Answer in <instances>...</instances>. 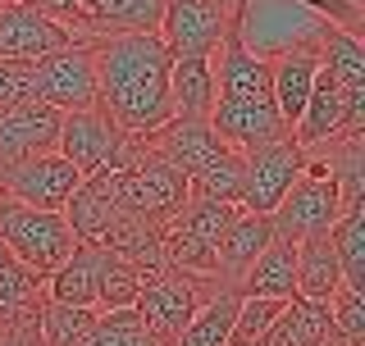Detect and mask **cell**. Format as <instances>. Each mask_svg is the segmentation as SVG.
<instances>
[{"label": "cell", "mask_w": 365, "mask_h": 346, "mask_svg": "<svg viewBox=\"0 0 365 346\" xmlns=\"http://www.w3.org/2000/svg\"><path fill=\"white\" fill-rule=\"evenodd\" d=\"M329 137H342V91L334 83V73L319 64V73L311 83V96H306V105H302V119L292 123V142L302 146V151H311V146L329 142Z\"/></svg>", "instance_id": "obj_19"}, {"label": "cell", "mask_w": 365, "mask_h": 346, "mask_svg": "<svg viewBox=\"0 0 365 346\" xmlns=\"http://www.w3.org/2000/svg\"><path fill=\"white\" fill-rule=\"evenodd\" d=\"M274 241V224L269 214H251V210H237L233 224L224 228L220 246H215V278L220 287L228 292H237V283H242V273L256 264V256Z\"/></svg>", "instance_id": "obj_16"}, {"label": "cell", "mask_w": 365, "mask_h": 346, "mask_svg": "<svg viewBox=\"0 0 365 346\" xmlns=\"http://www.w3.org/2000/svg\"><path fill=\"white\" fill-rule=\"evenodd\" d=\"M96 273H101V246H83V241H78L73 256L46 278L41 292H46V301H55V305H87V310H96Z\"/></svg>", "instance_id": "obj_21"}, {"label": "cell", "mask_w": 365, "mask_h": 346, "mask_svg": "<svg viewBox=\"0 0 365 346\" xmlns=\"http://www.w3.org/2000/svg\"><path fill=\"white\" fill-rule=\"evenodd\" d=\"M334 332V319H329V301H311V296H292L283 305V315L269 324V332L260 342L265 346H319Z\"/></svg>", "instance_id": "obj_22"}, {"label": "cell", "mask_w": 365, "mask_h": 346, "mask_svg": "<svg viewBox=\"0 0 365 346\" xmlns=\"http://www.w3.org/2000/svg\"><path fill=\"white\" fill-rule=\"evenodd\" d=\"M91 73H96V105L128 137L146 142L174 119L169 100V68L174 55L160 32H119V37L87 41Z\"/></svg>", "instance_id": "obj_1"}, {"label": "cell", "mask_w": 365, "mask_h": 346, "mask_svg": "<svg viewBox=\"0 0 365 346\" xmlns=\"http://www.w3.org/2000/svg\"><path fill=\"white\" fill-rule=\"evenodd\" d=\"M210 128H215V137H220L228 151H237V155H247V151H256V146H269V142L292 137L288 123H283L279 110H274V96H242V100L215 96Z\"/></svg>", "instance_id": "obj_12"}, {"label": "cell", "mask_w": 365, "mask_h": 346, "mask_svg": "<svg viewBox=\"0 0 365 346\" xmlns=\"http://www.w3.org/2000/svg\"><path fill=\"white\" fill-rule=\"evenodd\" d=\"M351 5H361V9H365V0H351Z\"/></svg>", "instance_id": "obj_37"}, {"label": "cell", "mask_w": 365, "mask_h": 346, "mask_svg": "<svg viewBox=\"0 0 365 346\" xmlns=\"http://www.w3.org/2000/svg\"><path fill=\"white\" fill-rule=\"evenodd\" d=\"M0 241H5L9 256H14L23 269H32L41 283L51 278L78 246L60 210H32V205H23L5 192H0Z\"/></svg>", "instance_id": "obj_2"}, {"label": "cell", "mask_w": 365, "mask_h": 346, "mask_svg": "<svg viewBox=\"0 0 365 346\" xmlns=\"http://www.w3.org/2000/svg\"><path fill=\"white\" fill-rule=\"evenodd\" d=\"M78 346H160V342L142 328L137 310H106V315H96L91 332Z\"/></svg>", "instance_id": "obj_29"}, {"label": "cell", "mask_w": 365, "mask_h": 346, "mask_svg": "<svg viewBox=\"0 0 365 346\" xmlns=\"http://www.w3.org/2000/svg\"><path fill=\"white\" fill-rule=\"evenodd\" d=\"M0 5H19V0H0Z\"/></svg>", "instance_id": "obj_36"}, {"label": "cell", "mask_w": 365, "mask_h": 346, "mask_svg": "<svg viewBox=\"0 0 365 346\" xmlns=\"http://www.w3.org/2000/svg\"><path fill=\"white\" fill-rule=\"evenodd\" d=\"M32 96L60 114L96 105V73H91L87 46H68V51L46 55V60L32 64Z\"/></svg>", "instance_id": "obj_10"}, {"label": "cell", "mask_w": 365, "mask_h": 346, "mask_svg": "<svg viewBox=\"0 0 365 346\" xmlns=\"http://www.w3.org/2000/svg\"><path fill=\"white\" fill-rule=\"evenodd\" d=\"M237 296H265V301H292L297 296V241L274 237L256 264L242 273Z\"/></svg>", "instance_id": "obj_18"}, {"label": "cell", "mask_w": 365, "mask_h": 346, "mask_svg": "<svg viewBox=\"0 0 365 346\" xmlns=\"http://www.w3.org/2000/svg\"><path fill=\"white\" fill-rule=\"evenodd\" d=\"M78 182H83L78 169L60 151H41V155H28L19 164L0 169V192L32 205V210H64V201L73 196Z\"/></svg>", "instance_id": "obj_9"}, {"label": "cell", "mask_w": 365, "mask_h": 346, "mask_svg": "<svg viewBox=\"0 0 365 346\" xmlns=\"http://www.w3.org/2000/svg\"><path fill=\"white\" fill-rule=\"evenodd\" d=\"M237 0H169L165 19H160V41L169 46V55H215L233 23Z\"/></svg>", "instance_id": "obj_7"}, {"label": "cell", "mask_w": 365, "mask_h": 346, "mask_svg": "<svg viewBox=\"0 0 365 346\" xmlns=\"http://www.w3.org/2000/svg\"><path fill=\"white\" fill-rule=\"evenodd\" d=\"M28 96H32V64L0 60V110L14 105V100H28Z\"/></svg>", "instance_id": "obj_34"}, {"label": "cell", "mask_w": 365, "mask_h": 346, "mask_svg": "<svg viewBox=\"0 0 365 346\" xmlns=\"http://www.w3.org/2000/svg\"><path fill=\"white\" fill-rule=\"evenodd\" d=\"M302 9H311L338 32H351V37H365V9L351 5V0H297Z\"/></svg>", "instance_id": "obj_32"}, {"label": "cell", "mask_w": 365, "mask_h": 346, "mask_svg": "<svg viewBox=\"0 0 365 346\" xmlns=\"http://www.w3.org/2000/svg\"><path fill=\"white\" fill-rule=\"evenodd\" d=\"M329 241L342 264V283L365 292V210H342V219L329 228Z\"/></svg>", "instance_id": "obj_25"}, {"label": "cell", "mask_w": 365, "mask_h": 346, "mask_svg": "<svg viewBox=\"0 0 365 346\" xmlns=\"http://www.w3.org/2000/svg\"><path fill=\"white\" fill-rule=\"evenodd\" d=\"M256 346H265V342H256Z\"/></svg>", "instance_id": "obj_38"}, {"label": "cell", "mask_w": 365, "mask_h": 346, "mask_svg": "<svg viewBox=\"0 0 365 346\" xmlns=\"http://www.w3.org/2000/svg\"><path fill=\"white\" fill-rule=\"evenodd\" d=\"M169 100L174 119H210L215 110V64L210 55H182L169 68Z\"/></svg>", "instance_id": "obj_20"}, {"label": "cell", "mask_w": 365, "mask_h": 346, "mask_svg": "<svg viewBox=\"0 0 365 346\" xmlns=\"http://www.w3.org/2000/svg\"><path fill=\"white\" fill-rule=\"evenodd\" d=\"M342 283V264L334 256V241L324 237H306L297 241V296H311V301H329Z\"/></svg>", "instance_id": "obj_23"}, {"label": "cell", "mask_w": 365, "mask_h": 346, "mask_svg": "<svg viewBox=\"0 0 365 346\" xmlns=\"http://www.w3.org/2000/svg\"><path fill=\"white\" fill-rule=\"evenodd\" d=\"M41 278L32 269H23V264H5L0 269V315H23V310H37L46 301V292H41Z\"/></svg>", "instance_id": "obj_30"}, {"label": "cell", "mask_w": 365, "mask_h": 346, "mask_svg": "<svg viewBox=\"0 0 365 346\" xmlns=\"http://www.w3.org/2000/svg\"><path fill=\"white\" fill-rule=\"evenodd\" d=\"M192 196H205V201H228V205H242V155L224 151L215 164H205L201 173L187 178Z\"/></svg>", "instance_id": "obj_27"}, {"label": "cell", "mask_w": 365, "mask_h": 346, "mask_svg": "<svg viewBox=\"0 0 365 346\" xmlns=\"http://www.w3.org/2000/svg\"><path fill=\"white\" fill-rule=\"evenodd\" d=\"M55 151L78 169V178H87V173H96V169L128 173L137 159H142V142L123 132L101 105H91V110H73V114L60 119Z\"/></svg>", "instance_id": "obj_4"}, {"label": "cell", "mask_w": 365, "mask_h": 346, "mask_svg": "<svg viewBox=\"0 0 365 346\" xmlns=\"http://www.w3.org/2000/svg\"><path fill=\"white\" fill-rule=\"evenodd\" d=\"M187 178L165 164L160 155H151L142 146V159L123 173V187H119V214L146 219V224H169L182 205H187Z\"/></svg>", "instance_id": "obj_6"}, {"label": "cell", "mask_w": 365, "mask_h": 346, "mask_svg": "<svg viewBox=\"0 0 365 346\" xmlns=\"http://www.w3.org/2000/svg\"><path fill=\"white\" fill-rule=\"evenodd\" d=\"M233 32L251 55L274 60V55H288L297 46H319L329 23L302 9L297 0H237Z\"/></svg>", "instance_id": "obj_3"}, {"label": "cell", "mask_w": 365, "mask_h": 346, "mask_svg": "<svg viewBox=\"0 0 365 346\" xmlns=\"http://www.w3.org/2000/svg\"><path fill=\"white\" fill-rule=\"evenodd\" d=\"M137 292H142V278L123 264L119 256L101 251V273H96V310H133Z\"/></svg>", "instance_id": "obj_28"}, {"label": "cell", "mask_w": 365, "mask_h": 346, "mask_svg": "<svg viewBox=\"0 0 365 346\" xmlns=\"http://www.w3.org/2000/svg\"><path fill=\"white\" fill-rule=\"evenodd\" d=\"M96 324V310L87 305H55L41 301L37 310V328H41V346H78Z\"/></svg>", "instance_id": "obj_26"}, {"label": "cell", "mask_w": 365, "mask_h": 346, "mask_svg": "<svg viewBox=\"0 0 365 346\" xmlns=\"http://www.w3.org/2000/svg\"><path fill=\"white\" fill-rule=\"evenodd\" d=\"M165 5L169 0H78L68 32L78 46L119 37V32H155L165 19Z\"/></svg>", "instance_id": "obj_14"}, {"label": "cell", "mask_w": 365, "mask_h": 346, "mask_svg": "<svg viewBox=\"0 0 365 346\" xmlns=\"http://www.w3.org/2000/svg\"><path fill=\"white\" fill-rule=\"evenodd\" d=\"M73 32L64 23H55L51 14H41L32 0L19 5H0V60H19V64H37L46 55L68 51Z\"/></svg>", "instance_id": "obj_11"}, {"label": "cell", "mask_w": 365, "mask_h": 346, "mask_svg": "<svg viewBox=\"0 0 365 346\" xmlns=\"http://www.w3.org/2000/svg\"><path fill=\"white\" fill-rule=\"evenodd\" d=\"M5 264H14V256H9V246L0 241V269H5Z\"/></svg>", "instance_id": "obj_35"}, {"label": "cell", "mask_w": 365, "mask_h": 346, "mask_svg": "<svg viewBox=\"0 0 365 346\" xmlns=\"http://www.w3.org/2000/svg\"><path fill=\"white\" fill-rule=\"evenodd\" d=\"M146 151L151 155H160L165 164H174L182 178H192V173H201L205 164H215L228 146L215 137V128H210V119H169L160 132H151L146 137Z\"/></svg>", "instance_id": "obj_15"}, {"label": "cell", "mask_w": 365, "mask_h": 346, "mask_svg": "<svg viewBox=\"0 0 365 346\" xmlns=\"http://www.w3.org/2000/svg\"><path fill=\"white\" fill-rule=\"evenodd\" d=\"M237 292H215L210 301H201V310L192 315V324L178 332L174 346H228V328H233V315H237Z\"/></svg>", "instance_id": "obj_24"}, {"label": "cell", "mask_w": 365, "mask_h": 346, "mask_svg": "<svg viewBox=\"0 0 365 346\" xmlns=\"http://www.w3.org/2000/svg\"><path fill=\"white\" fill-rule=\"evenodd\" d=\"M37 310H23V315H0V346H41Z\"/></svg>", "instance_id": "obj_33"}, {"label": "cell", "mask_w": 365, "mask_h": 346, "mask_svg": "<svg viewBox=\"0 0 365 346\" xmlns=\"http://www.w3.org/2000/svg\"><path fill=\"white\" fill-rule=\"evenodd\" d=\"M342 219V196L329 182H315V178H297L292 192L279 201V210L269 214L274 224V237L283 241H306V237H324Z\"/></svg>", "instance_id": "obj_13"}, {"label": "cell", "mask_w": 365, "mask_h": 346, "mask_svg": "<svg viewBox=\"0 0 365 346\" xmlns=\"http://www.w3.org/2000/svg\"><path fill=\"white\" fill-rule=\"evenodd\" d=\"M302 159H306V151L292 142V137L247 151L242 155V210L274 214L279 201L292 192V182L302 178Z\"/></svg>", "instance_id": "obj_8"}, {"label": "cell", "mask_w": 365, "mask_h": 346, "mask_svg": "<svg viewBox=\"0 0 365 346\" xmlns=\"http://www.w3.org/2000/svg\"><path fill=\"white\" fill-rule=\"evenodd\" d=\"M315 73H319V46H297V51L269 60V96H274L279 119L288 123V132H292V123L302 119V105H306V96H311Z\"/></svg>", "instance_id": "obj_17"}, {"label": "cell", "mask_w": 365, "mask_h": 346, "mask_svg": "<svg viewBox=\"0 0 365 346\" xmlns=\"http://www.w3.org/2000/svg\"><path fill=\"white\" fill-rule=\"evenodd\" d=\"M215 292H224V287L210 283V278H192V273L169 269V273H160V278L142 283L133 310H137V319H142V328L151 332L160 346H174L178 332L187 328L192 315L201 310V301H210Z\"/></svg>", "instance_id": "obj_5"}, {"label": "cell", "mask_w": 365, "mask_h": 346, "mask_svg": "<svg viewBox=\"0 0 365 346\" xmlns=\"http://www.w3.org/2000/svg\"><path fill=\"white\" fill-rule=\"evenodd\" d=\"M329 319H334L338 337H347L351 346H365V292L338 287V292L329 296Z\"/></svg>", "instance_id": "obj_31"}]
</instances>
